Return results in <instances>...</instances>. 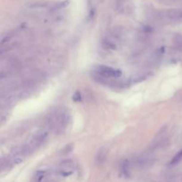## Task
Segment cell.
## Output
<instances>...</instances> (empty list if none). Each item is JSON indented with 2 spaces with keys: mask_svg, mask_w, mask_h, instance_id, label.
Listing matches in <instances>:
<instances>
[{
  "mask_svg": "<svg viewBox=\"0 0 182 182\" xmlns=\"http://www.w3.org/2000/svg\"><path fill=\"white\" fill-rule=\"evenodd\" d=\"M69 121V115L64 110H58L54 114H53L49 119V124L56 129L61 130L65 128Z\"/></svg>",
  "mask_w": 182,
  "mask_h": 182,
  "instance_id": "cell-1",
  "label": "cell"
},
{
  "mask_svg": "<svg viewBox=\"0 0 182 182\" xmlns=\"http://www.w3.org/2000/svg\"><path fill=\"white\" fill-rule=\"evenodd\" d=\"M98 75L104 79L107 78H118L122 75V71L118 69H115L109 66H98L95 70Z\"/></svg>",
  "mask_w": 182,
  "mask_h": 182,
  "instance_id": "cell-2",
  "label": "cell"
},
{
  "mask_svg": "<svg viewBox=\"0 0 182 182\" xmlns=\"http://www.w3.org/2000/svg\"><path fill=\"white\" fill-rule=\"evenodd\" d=\"M163 16L168 20L172 21H177V20H182V11L181 10H168L163 13Z\"/></svg>",
  "mask_w": 182,
  "mask_h": 182,
  "instance_id": "cell-3",
  "label": "cell"
},
{
  "mask_svg": "<svg viewBox=\"0 0 182 182\" xmlns=\"http://www.w3.org/2000/svg\"><path fill=\"white\" fill-rule=\"evenodd\" d=\"M70 4V1L69 0H65V1H61V2H58L54 4H53L51 7H50V11L52 12H56V11H59L61 9H63L65 8L66 6H68Z\"/></svg>",
  "mask_w": 182,
  "mask_h": 182,
  "instance_id": "cell-4",
  "label": "cell"
},
{
  "mask_svg": "<svg viewBox=\"0 0 182 182\" xmlns=\"http://www.w3.org/2000/svg\"><path fill=\"white\" fill-rule=\"evenodd\" d=\"M107 157V150L105 147H101L99 149L97 155H96V161L98 164H102Z\"/></svg>",
  "mask_w": 182,
  "mask_h": 182,
  "instance_id": "cell-5",
  "label": "cell"
},
{
  "mask_svg": "<svg viewBox=\"0 0 182 182\" xmlns=\"http://www.w3.org/2000/svg\"><path fill=\"white\" fill-rule=\"evenodd\" d=\"M128 2H129V0H116L115 1V8H116V10H118L121 13L126 11L127 4H129Z\"/></svg>",
  "mask_w": 182,
  "mask_h": 182,
  "instance_id": "cell-6",
  "label": "cell"
},
{
  "mask_svg": "<svg viewBox=\"0 0 182 182\" xmlns=\"http://www.w3.org/2000/svg\"><path fill=\"white\" fill-rule=\"evenodd\" d=\"M181 161H182V150L181 151H180V152H178V153L174 155V157L172 159V161L170 162V164H171L172 165H174V164H179V163L181 162Z\"/></svg>",
  "mask_w": 182,
  "mask_h": 182,
  "instance_id": "cell-7",
  "label": "cell"
},
{
  "mask_svg": "<svg viewBox=\"0 0 182 182\" xmlns=\"http://www.w3.org/2000/svg\"><path fill=\"white\" fill-rule=\"evenodd\" d=\"M102 45L104 48L106 49H109V50H114L115 49V44L112 42V41H109V40H104L102 42Z\"/></svg>",
  "mask_w": 182,
  "mask_h": 182,
  "instance_id": "cell-8",
  "label": "cell"
},
{
  "mask_svg": "<svg viewBox=\"0 0 182 182\" xmlns=\"http://www.w3.org/2000/svg\"><path fill=\"white\" fill-rule=\"evenodd\" d=\"M44 172H38L36 175V182H41L43 181L44 177Z\"/></svg>",
  "mask_w": 182,
  "mask_h": 182,
  "instance_id": "cell-9",
  "label": "cell"
},
{
  "mask_svg": "<svg viewBox=\"0 0 182 182\" xmlns=\"http://www.w3.org/2000/svg\"><path fill=\"white\" fill-rule=\"evenodd\" d=\"M72 145H69L67 146H65L63 149H62V151H61V154H68L69 152H70L71 150H72Z\"/></svg>",
  "mask_w": 182,
  "mask_h": 182,
  "instance_id": "cell-10",
  "label": "cell"
},
{
  "mask_svg": "<svg viewBox=\"0 0 182 182\" xmlns=\"http://www.w3.org/2000/svg\"><path fill=\"white\" fill-rule=\"evenodd\" d=\"M73 99H74V101H80V99H81V95H80V92H76L75 93V95H74Z\"/></svg>",
  "mask_w": 182,
  "mask_h": 182,
  "instance_id": "cell-11",
  "label": "cell"
}]
</instances>
